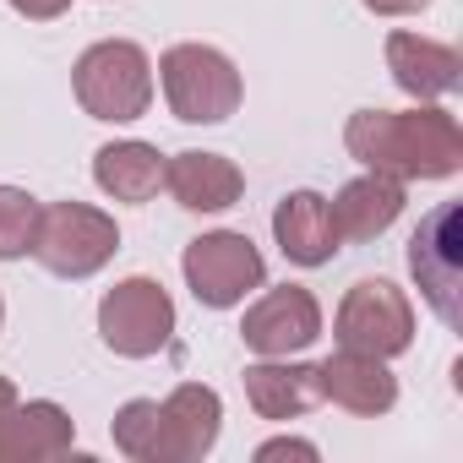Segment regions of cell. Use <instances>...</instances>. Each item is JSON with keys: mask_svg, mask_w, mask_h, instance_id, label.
Here are the masks:
<instances>
[{"mask_svg": "<svg viewBox=\"0 0 463 463\" xmlns=\"http://www.w3.org/2000/svg\"><path fill=\"white\" fill-rule=\"evenodd\" d=\"M33 229H39V202L17 185H0V262L28 257Z\"/></svg>", "mask_w": 463, "mask_h": 463, "instance_id": "19", "label": "cell"}, {"mask_svg": "<svg viewBox=\"0 0 463 463\" xmlns=\"http://www.w3.org/2000/svg\"><path fill=\"white\" fill-rule=\"evenodd\" d=\"M327 213H333L338 241H354V246L360 241H376V235H387V229L398 223V213H403V180L365 169L360 180H349L327 202Z\"/></svg>", "mask_w": 463, "mask_h": 463, "instance_id": "16", "label": "cell"}, {"mask_svg": "<svg viewBox=\"0 0 463 463\" xmlns=\"http://www.w3.org/2000/svg\"><path fill=\"white\" fill-rule=\"evenodd\" d=\"M0 322H6V300H0Z\"/></svg>", "mask_w": 463, "mask_h": 463, "instance_id": "25", "label": "cell"}, {"mask_svg": "<svg viewBox=\"0 0 463 463\" xmlns=\"http://www.w3.org/2000/svg\"><path fill=\"white\" fill-rule=\"evenodd\" d=\"M241 338H246V349L262 354V360L300 354V349H311V344L322 338V306H317L311 289L279 284V289H268V295L246 311Z\"/></svg>", "mask_w": 463, "mask_h": 463, "instance_id": "10", "label": "cell"}, {"mask_svg": "<svg viewBox=\"0 0 463 463\" xmlns=\"http://www.w3.org/2000/svg\"><path fill=\"white\" fill-rule=\"evenodd\" d=\"M223 425V403L213 387L202 382H180L164 403H158V425L147 441V463H196L213 452Z\"/></svg>", "mask_w": 463, "mask_h": 463, "instance_id": "9", "label": "cell"}, {"mask_svg": "<svg viewBox=\"0 0 463 463\" xmlns=\"http://www.w3.org/2000/svg\"><path fill=\"white\" fill-rule=\"evenodd\" d=\"M12 12H23L28 23H55V17H66L71 12V0H6Z\"/></svg>", "mask_w": 463, "mask_h": 463, "instance_id": "21", "label": "cell"}, {"mask_svg": "<svg viewBox=\"0 0 463 463\" xmlns=\"http://www.w3.org/2000/svg\"><path fill=\"white\" fill-rule=\"evenodd\" d=\"M344 147L392 180H452L463 169V131L447 109H360L344 126Z\"/></svg>", "mask_w": 463, "mask_h": 463, "instance_id": "1", "label": "cell"}, {"mask_svg": "<svg viewBox=\"0 0 463 463\" xmlns=\"http://www.w3.org/2000/svg\"><path fill=\"white\" fill-rule=\"evenodd\" d=\"M333 338L338 349L392 360L414 344V306L392 279H360L333 317Z\"/></svg>", "mask_w": 463, "mask_h": 463, "instance_id": "5", "label": "cell"}, {"mask_svg": "<svg viewBox=\"0 0 463 463\" xmlns=\"http://www.w3.org/2000/svg\"><path fill=\"white\" fill-rule=\"evenodd\" d=\"M120 251V229L109 213L88 207V202H50L39 207V229L28 257L55 273V279H93L99 268H109V257Z\"/></svg>", "mask_w": 463, "mask_h": 463, "instance_id": "3", "label": "cell"}, {"mask_svg": "<svg viewBox=\"0 0 463 463\" xmlns=\"http://www.w3.org/2000/svg\"><path fill=\"white\" fill-rule=\"evenodd\" d=\"M99 338L120 354V360H147L158 349H169L175 338V300L158 279H120L104 300H99Z\"/></svg>", "mask_w": 463, "mask_h": 463, "instance_id": "7", "label": "cell"}, {"mask_svg": "<svg viewBox=\"0 0 463 463\" xmlns=\"http://www.w3.org/2000/svg\"><path fill=\"white\" fill-rule=\"evenodd\" d=\"M425 6L430 0H365V12H376V17H414Z\"/></svg>", "mask_w": 463, "mask_h": 463, "instance_id": "23", "label": "cell"}, {"mask_svg": "<svg viewBox=\"0 0 463 463\" xmlns=\"http://www.w3.org/2000/svg\"><path fill=\"white\" fill-rule=\"evenodd\" d=\"M273 458H317L311 441H295V436H279V441H262L257 447V463H273Z\"/></svg>", "mask_w": 463, "mask_h": 463, "instance_id": "22", "label": "cell"}, {"mask_svg": "<svg viewBox=\"0 0 463 463\" xmlns=\"http://www.w3.org/2000/svg\"><path fill=\"white\" fill-rule=\"evenodd\" d=\"M153 425H158V398H131V403L115 414L109 436H115V447H120L126 458L147 463V441H153Z\"/></svg>", "mask_w": 463, "mask_h": 463, "instance_id": "20", "label": "cell"}, {"mask_svg": "<svg viewBox=\"0 0 463 463\" xmlns=\"http://www.w3.org/2000/svg\"><path fill=\"white\" fill-rule=\"evenodd\" d=\"M387 71L420 104H436L463 88V55L452 44L420 39V33H387Z\"/></svg>", "mask_w": 463, "mask_h": 463, "instance_id": "12", "label": "cell"}, {"mask_svg": "<svg viewBox=\"0 0 463 463\" xmlns=\"http://www.w3.org/2000/svg\"><path fill=\"white\" fill-rule=\"evenodd\" d=\"M246 403L262 414V420H300L311 403H322L317 392V365H300V360H257L246 365Z\"/></svg>", "mask_w": 463, "mask_h": 463, "instance_id": "17", "label": "cell"}, {"mask_svg": "<svg viewBox=\"0 0 463 463\" xmlns=\"http://www.w3.org/2000/svg\"><path fill=\"white\" fill-rule=\"evenodd\" d=\"M93 180L115 202H147L164 185V153L153 142H109L93 153Z\"/></svg>", "mask_w": 463, "mask_h": 463, "instance_id": "18", "label": "cell"}, {"mask_svg": "<svg viewBox=\"0 0 463 463\" xmlns=\"http://www.w3.org/2000/svg\"><path fill=\"white\" fill-rule=\"evenodd\" d=\"M164 185L169 196L185 207V213H223V207H235L241 191H246V175L235 169V158H223V153H175L164 158Z\"/></svg>", "mask_w": 463, "mask_h": 463, "instance_id": "13", "label": "cell"}, {"mask_svg": "<svg viewBox=\"0 0 463 463\" xmlns=\"http://www.w3.org/2000/svg\"><path fill=\"white\" fill-rule=\"evenodd\" d=\"M458 202H441L436 213H425L420 218V229H414V241H409V273H414V284H420V295H425V306L447 322V327H458V295H463V241H458Z\"/></svg>", "mask_w": 463, "mask_h": 463, "instance_id": "8", "label": "cell"}, {"mask_svg": "<svg viewBox=\"0 0 463 463\" xmlns=\"http://www.w3.org/2000/svg\"><path fill=\"white\" fill-rule=\"evenodd\" d=\"M273 241L295 268H322L338 257V229L327 213V196L317 191H289L273 207Z\"/></svg>", "mask_w": 463, "mask_h": 463, "instance_id": "15", "label": "cell"}, {"mask_svg": "<svg viewBox=\"0 0 463 463\" xmlns=\"http://www.w3.org/2000/svg\"><path fill=\"white\" fill-rule=\"evenodd\" d=\"M180 273H185L191 295L207 311H229V306H241L251 289H262L268 262H262V251L246 235H235V229H213V235H196L185 246Z\"/></svg>", "mask_w": 463, "mask_h": 463, "instance_id": "6", "label": "cell"}, {"mask_svg": "<svg viewBox=\"0 0 463 463\" xmlns=\"http://www.w3.org/2000/svg\"><path fill=\"white\" fill-rule=\"evenodd\" d=\"M71 447H77V425L50 398L17 403L0 420V463H44V458H66Z\"/></svg>", "mask_w": 463, "mask_h": 463, "instance_id": "14", "label": "cell"}, {"mask_svg": "<svg viewBox=\"0 0 463 463\" xmlns=\"http://www.w3.org/2000/svg\"><path fill=\"white\" fill-rule=\"evenodd\" d=\"M71 88H77V104L93 115V120H142L147 104H153V61L142 44L131 39H104V44H88L77 71H71Z\"/></svg>", "mask_w": 463, "mask_h": 463, "instance_id": "2", "label": "cell"}, {"mask_svg": "<svg viewBox=\"0 0 463 463\" xmlns=\"http://www.w3.org/2000/svg\"><path fill=\"white\" fill-rule=\"evenodd\" d=\"M158 82L169 99V115L185 126H218L241 109V71L213 44H175L158 61Z\"/></svg>", "mask_w": 463, "mask_h": 463, "instance_id": "4", "label": "cell"}, {"mask_svg": "<svg viewBox=\"0 0 463 463\" xmlns=\"http://www.w3.org/2000/svg\"><path fill=\"white\" fill-rule=\"evenodd\" d=\"M317 392L360 420H376L398 403V376L387 371V360L376 354H354V349H338L317 365Z\"/></svg>", "mask_w": 463, "mask_h": 463, "instance_id": "11", "label": "cell"}, {"mask_svg": "<svg viewBox=\"0 0 463 463\" xmlns=\"http://www.w3.org/2000/svg\"><path fill=\"white\" fill-rule=\"evenodd\" d=\"M17 403H23V398H17V387H12L6 376H0V420H6V414H12Z\"/></svg>", "mask_w": 463, "mask_h": 463, "instance_id": "24", "label": "cell"}]
</instances>
